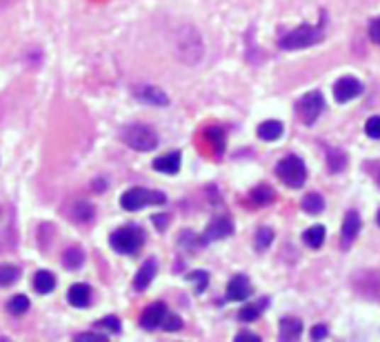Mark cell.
<instances>
[{"mask_svg": "<svg viewBox=\"0 0 380 342\" xmlns=\"http://www.w3.org/2000/svg\"><path fill=\"white\" fill-rule=\"evenodd\" d=\"M174 47H176V58L178 60H183L185 64H198L203 60L205 56V45H203V38L201 34L185 25V27H180L178 29V34H176V40H174Z\"/></svg>", "mask_w": 380, "mask_h": 342, "instance_id": "cell-1", "label": "cell"}, {"mask_svg": "<svg viewBox=\"0 0 380 342\" xmlns=\"http://www.w3.org/2000/svg\"><path fill=\"white\" fill-rule=\"evenodd\" d=\"M109 244L113 251L118 253H127V256H134L142 244H145V232L136 224H127L116 229L109 238Z\"/></svg>", "mask_w": 380, "mask_h": 342, "instance_id": "cell-2", "label": "cell"}, {"mask_svg": "<svg viewBox=\"0 0 380 342\" xmlns=\"http://www.w3.org/2000/svg\"><path fill=\"white\" fill-rule=\"evenodd\" d=\"M167 200V195L162 191H154V189H145V187H131L121 195V207L127 211H140L150 205H162Z\"/></svg>", "mask_w": 380, "mask_h": 342, "instance_id": "cell-3", "label": "cell"}, {"mask_svg": "<svg viewBox=\"0 0 380 342\" xmlns=\"http://www.w3.org/2000/svg\"><path fill=\"white\" fill-rule=\"evenodd\" d=\"M123 140L131 147L134 152H152L158 147V134L150 125H129L123 132Z\"/></svg>", "mask_w": 380, "mask_h": 342, "instance_id": "cell-4", "label": "cell"}, {"mask_svg": "<svg viewBox=\"0 0 380 342\" xmlns=\"http://www.w3.org/2000/svg\"><path fill=\"white\" fill-rule=\"evenodd\" d=\"M276 176L291 189H301L307 181V167L298 156H287L276 165Z\"/></svg>", "mask_w": 380, "mask_h": 342, "instance_id": "cell-5", "label": "cell"}, {"mask_svg": "<svg viewBox=\"0 0 380 342\" xmlns=\"http://www.w3.org/2000/svg\"><path fill=\"white\" fill-rule=\"evenodd\" d=\"M320 40H323V29L305 25V27L294 29L280 38V47L287 49V52H294V49H305L311 45H318Z\"/></svg>", "mask_w": 380, "mask_h": 342, "instance_id": "cell-6", "label": "cell"}, {"mask_svg": "<svg viewBox=\"0 0 380 342\" xmlns=\"http://www.w3.org/2000/svg\"><path fill=\"white\" fill-rule=\"evenodd\" d=\"M325 109V98L320 91H309L305 93L298 105H296V113H298V118L305 122V125H311V122H316L318 116L323 113Z\"/></svg>", "mask_w": 380, "mask_h": 342, "instance_id": "cell-7", "label": "cell"}, {"mask_svg": "<svg viewBox=\"0 0 380 342\" xmlns=\"http://www.w3.org/2000/svg\"><path fill=\"white\" fill-rule=\"evenodd\" d=\"M352 283L360 296L380 302V273L378 271H358L352 278Z\"/></svg>", "mask_w": 380, "mask_h": 342, "instance_id": "cell-8", "label": "cell"}, {"mask_svg": "<svg viewBox=\"0 0 380 342\" xmlns=\"http://www.w3.org/2000/svg\"><path fill=\"white\" fill-rule=\"evenodd\" d=\"M231 234H234V222H231L227 216H218V218H213L209 224H207V229L201 238V244H209L213 240H223V238H229Z\"/></svg>", "mask_w": 380, "mask_h": 342, "instance_id": "cell-9", "label": "cell"}, {"mask_svg": "<svg viewBox=\"0 0 380 342\" xmlns=\"http://www.w3.org/2000/svg\"><path fill=\"white\" fill-rule=\"evenodd\" d=\"M362 93V83L352 76H345L340 78L338 83L334 85V98L338 103H350L354 98H358Z\"/></svg>", "mask_w": 380, "mask_h": 342, "instance_id": "cell-10", "label": "cell"}, {"mask_svg": "<svg viewBox=\"0 0 380 342\" xmlns=\"http://www.w3.org/2000/svg\"><path fill=\"white\" fill-rule=\"evenodd\" d=\"M164 316H167V307H164V302H154L150 304L142 312L140 316V327L147 329V331H154L158 327H162L164 322Z\"/></svg>", "mask_w": 380, "mask_h": 342, "instance_id": "cell-11", "label": "cell"}, {"mask_svg": "<svg viewBox=\"0 0 380 342\" xmlns=\"http://www.w3.org/2000/svg\"><path fill=\"white\" fill-rule=\"evenodd\" d=\"M134 96L138 98L140 103H145V105H154V107H164V105H169V96L164 93L160 87H154V85H140V87H134Z\"/></svg>", "mask_w": 380, "mask_h": 342, "instance_id": "cell-12", "label": "cell"}, {"mask_svg": "<svg viewBox=\"0 0 380 342\" xmlns=\"http://www.w3.org/2000/svg\"><path fill=\"white\" fill-rule=\"evenodd\" d=\"M252 296V283L247 275H234L227 285V300L231 302H242Z\"/></svg>", "mask_w": 380, "mask_h": 342, "instance_id": "cell-13", "label": "cell"}, {"mask_svg": "<svg viewBox=\"0 0 380 342\" xmlns=\"http://www.w3.org/2000/svg\"><path fill=\"white\" fill-rule=\"evenodd\" d=\"M360 234V216L356 211H350L342 220V232H340V244L342 249L352 247V242L356 240V236Z\"/></svg>", "mask_w": 380, "mask_h": 342, "instance_id": "cell-14", "label": "cell"}, {"mask_svg": "<svg viewBox=\"0 0 380 342\" xmlns=\"http://www.w3.org/2000/svg\"><path fill=\"white\" fill-rule=\"evenodd\" d=\"M156 271H158V263L154 258H150L147 263L138 269L136 278H134V289L136 291H145L147 287L152 285V280L156 278Z\"/></svg>", "mask_w": 380, "mask_h": 342, "instance_id": "cell-15", "label": "cell"}, {"mask_svg": "<svg viewBox=\"0 0 380 342\" xmlns=\"http://www.w3.org/2000/svg\"><path fill=\"white\" fill-rule=\"evenodd\" d=\"M180 160H183L180 152L164 154V156H160V158L154 160V169H156L158 173H169V176H174V173H178V169H180Z\"/></svg>", "mask_w": 380, "mask_h": 342, "instance_id": "cell-16", "label": "cell"}, {"mask_svg": "<svg viewBox=\"0 0 380 342\" xmlns=\"http://www.w3.org/2000/svg\"><path fill=\"white\" fill-rule=\"evenodd\" d=\"M96 209L89 200H74L69 207V218L74 222H91Z\"/></svg>", "mask_w": 380, "mask_h": 342, "instance_id": "cell-17", "label": "cell"}, {"mask_svg": "<svg viewBox=\"0 0 380 342\" xmlns=\"http://www.w3.org/2000/svg\"><path fill=\"white\" fill-rule=\"evenodd\" d=\"M67 300H69L74 307H78V309L87 307L89 300H91V289H89V285H85V283L72 285V289H69V293H67Z\"/></svg>", "mask_w": 380, "mask_h": 342, "instance_id": "cell-18", "label": "cell"}, {"mask_svg": "<svg viewBox=\"0 0 380 342\" xmlns=\"http://www.w3.org/2000/svg\"><path fill=\"white\" fill-rule=\"evenodd\" d=\"M267 304H269V298H260L258 302L245 304V307L240 309L238 318H240L242 322H254V320H258V318L262 316V312L267 309Z\"/></svg>", "mask_w": 380, "mask_h": 342, "instance_id": "cell-19", "label": "cell"}, {"mask_svg": "<svg viewBox=\"0 0 380 342\" xmlns=\"http://www.w3.org/2000/svg\"><path fill=\"white\" fill-rule=\"evenodd\" d=\"M303 334V322L296 318H283L280 320V340H296Z\"/></svg>", "mask_w": 380, "mask_h": 342, "instance_id": "cell-20", "label": "cell"}, {"mask_svg": "<svg viewBox=\"0 0 380 342\" xmlns=\"http://www.w3.org/2000/svg\"><path fill=\"white\" fill-rule=\"evenodd\" d=\"M85 265V251L80 247H69L67 251L62 253V267L69 269V271H78Z\"/></svg>", "mask_w": 380, "mask_h": 342, "instance_id": "cell-21", "label": "cell"}, {"mask_svg": "<svg viewBox=\"0 0 380 342\" xmlns=\"http://www.w3.org/2000/svg\"><path fill=\"white\" fill-rule=\"evenodd\" d=\"M280 136H283V122H278V120H265L260 127H258V138L260 140H278Z\"/></svg>", "mask_w": 380, "mask_h": 342, "instance_id": "cell-22", "label": "cell"}, {"mask_svg": "<svg viewBox=\"0 0 380 342\" xmlns=\"http://www.w3.org/2000/svg\"><path fill=\"white\" fill-rule=\"evenodd\" d=\"M303 240H305L307 247H311V249H320V247H323V242H325V227H323V224H313V227H309V229L303 234Z\"/></svg>", "mask_w": 380, "mask_h": 342, "instance_id": "cell-23", "label": "cell"}, {"mask_svg": "<svg viewBox=\"0 0 380 342\" xmlns=\"http://www.w3.org/2000/svg\"><path fill=\"white\" fill-rule=\"evenodd\" d=\"M34 289L38 293H52L56 289V278H54V273H49L47 269L38 271L34 275Z\"/></svg>", "mask_w": 380, "mask_h": 342, "instance_id": "cell-24", "label": "cell"}, {"mask_svg": "<svg viewBox=\"0 0 380 342\" xmlns=\"http://www.w3.org/2000/svg\"><path fill=\"white\" fill-rule=\"evenodd\" d=\"M347 167V156L340 149H327V169L332 173H338Z\"/></svg>", "mask_w": 380, "mask_h": 342, "instance_id": "cell-25", "label": "cell"}, {"mask_svg": "<svg viewBox=\"0 0 380 342\" xmlns=\"http://www.w3.org/2000/svg\"><path fill=\"white\" fill-rule=\"evenodd\" d=\"M274 198H276V195H274V189H272V187H265V185H262V187H256V189L250 193V203L256 205V207H265V205H269Z\"/></svg>", "mask_w": 380, "mask_h": 342, "instance_id": "cell-26", "label": "cell"}, {"mask_svg": "<svg viewBox=\"0 0 380 342\" xmlns=\"http://www.w3.org/2000/svg\"><path fill=\"white\" fill-rule=\"evenodd\" d=\"M303 211H307V214H311V216H316V214H320V211L325 209V198L320 193H307L305 198H303Z\"/></svg>", "mask_w": 380, "mask_h": 342, "instance_id": "cell-27", "label": "cell"}, {"mask_svg": "<svg viewBox=\"0 0 380 342\" xmlns=\"http://www.w3.org/2000/svg\"><path fill=\"white\" fill-rule=\"evenodd\" d=\"M21 278V269L16 265H0V287H9Z\"/></svg>", "mask_w": 380, "mask_h": 342, "instance_id": "cell-28", "label": "cell"}, {"mask_svg": "<svg viewBox=\"0 0 380 342\" xmlns=\"http://www.w3.org/2000/svg\"><path fill=\"white\" fill-rule=\"evenodd\" d=\"M27 309H29V298L23 296V293L13 296V298L7 302V312H9L11 316H23V314H27Z\"/></svg>", "mask_w": 380, "mask_h": 342, "instance_id": "cell-29", "label": "cell"}, {"mask_svg": "<svg viewBox=\"0 0 380 342\" xmlns=\"http://www.w3.org/2000/svg\"><path fill=\"white\" fill-rule=\"evenodd\" d=\"M274 242V232L269 229V227H260V229L256 232V251H267L269 249V244Z\"/></svg>", "mask_w": 380, "mask_h": 342, "instance_id": "cell-30", "label": "cell"}, {"mask_svg": "<svg viewBox=\"0 0 380 342\" xmlns=\"http://www.w3.org/2000/svg\"><path fill=\"white\" fill-rule=\"evenodd\" d=\"M96 324L101 329H105L107 334H121L123 331V324H121V320L116 318V316H105L103 320H98Z\"/></svg>", "mask_w": 380, "mask_h": 342, "instance_id": "cell-31", "label": "cell"}, {"mask_svg": "<svg viewBox=\"0 0 380 342\" xmlns=\"http://www.w3.org/2000/svg\"><path fill=\"white\" fill-rule=\"evenodd\" d=\"M207 138L213 142V147H216V154L220 156L225 152V134H223V129H218V127L207 129Z\"/></svg>", "mask_w": 380, "mask_h": 342, "instance_id": "cell-32", "label": "cell"}, {"mask_svg": "<svg viewBox=\"0 0 380 342\" xmlns=\"http://www.w3.org/2000/svg\"><path fill=\"white\" fill-rule=\"evenodd\" d=\"M187 280L196 285V293H203L209 285V275L205 271H194V273L187 275Z\"/></svg>", "mask_w": 380, "mask_h": 342, "instance_id": "cell-33", "label": "cell"}, {"mask_svg": "<svg viewBox=\"0 0 380 342\" xmlns=\"http://www.w3.org/2000/svg\"><path fill=\"white\" fill-rule=\"evenodd\" d=\"M365 134L374 140H380V116H371L365 125Z\"/></svg>", "mask_w": 380, "mask_h": 342, "instance_id": "cell-34", "label": "cell"}, {"mask_svg": "<svg viewBox=\"0 0 380 342\" xmlns=\"http://www.w3.org/2000/svg\"><path fill=\"white\" fill-rule=\"evenodd\" d=\"M180 327H183V320H180L178 316H172V314L164 316V322H162L164 331H178Z\"/></svg>", "mask_w": 380, "mask_h": 342, "instance_id": "cell-35", "label": "cell"}, {"mask_svg": "<svg viewBox=\"0 0 380 342\" xmlns=\"http://www.w3.org/2000/svg\"><path fill=\"white\" fill-rule=\"evenodd\" d=\"M109 340V334H78L76 336V342H107Z\"/></svg>", "mask_w": 380, "mask_h": 342, "instance_id": "cell-36", "label": "cell"}, {"mask_svg": "<svg viewBox=\"0 0 380 342\" xmlns=\"http://www.w3.org/2000/svg\"><path fill=\"white\" fill-rule=\"evenodd\" d=\"M236 342H260V336L254 331H240L236 334Z\"/></svg>", "mask_w": 380, "mask_h": 342, "instance_id": "cell-37", "label": "cell"}, {"mask_svg": "<svg viewBox=\"0 0 380 342\" xmlns=\"http://www.w3.org/2000/svg\"><path fill=\"white\" fill-rule=\"evenodd\" d=\"M369 38H371L376 45H380V18H376V21L369 25Z\"/></svg>", "mask_w": 380, "mask_h": 342, "instance_id": "cell-38", "label": "cell"}, {"mask_svg": "<svg viewBox=\"0 0 380 342\" xmlns=\"http://www.w3.org/2000/svg\"><path fill=\"white\" fill-rule=\"evenodd\" d=\"M327 334H329V329L325 327V324H318V327L311 329V340H323Z\"/></svg>", "mask_w": 380, "mask_h": 342, "instance_id": "cell-39", "label": "cell"}, {"mask_svg": "<svg viewBox=\"0 0 380 342\" xmlns=\"http://www.w3.org/2000/svg\"><path fill=\"white\" fill-rule=\"evenodd\" d=\"M376 183H378V187H380V171L376 173Z\"/></svg>", "mask_w": 380, "mask_h": 342, "instance_id": "cell-40", "label": "cell"}, {"mask_svg": "<svg viewBox=\"0 0 380 342\" xmlns=\"http://www.w3.org/2000/svg\"><path fill=\"white\" fill-rule=\"evenodd\" d=\"M376 222H378V227H380V209H378V216H376Z\"/></svg>", "mask_w": 380, "mask_h": 342, "instance_id": "cell-41", "label": "cell"}, {"mask_svg": "<svg viewBox=\"0 0 380 342\" xmlns=\"http://www.w3.org/2000/svg\"><path fill=\"white\" fill-rule=\"evenodd\" d=\"M3 3H5V5H11V3H16V0H3Z\"/></svg>", "mask_w": 380, "mask_h": 342, "instance_id": "cell-42", "label": "cell"}]
</instances>
